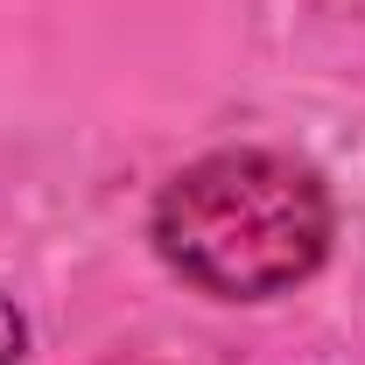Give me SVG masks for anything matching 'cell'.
Returning <instances> with one entry per match:
<instances>
[{"label":"cell","instance_id":"cell-2","mask_svg":"<svg viewBox=\"0 0 365 365\" xmlns=\"http://www.w3.org/2000/svg\"><path fill=\"white\" fill-rule=\"evenodd\" d=\"M21 351H29V323H21V309L0 295V365H21Z\"/></svg>","mask_w":365,"mask_h":365},{"label":"cell","instance_id":"cell-1","mask_svg":"<svg viewBox=\"0 0 365 365\" xmlns=\"http://www.w3.org/2000/svg\"><path fill=\"white\" fill-rule=\"evenodd\" d=\"M330 190L309 162L274 148H225L162 182L155 253L218 302H267L302 288L330 253Z\"/></svg>","mask_w":365,"mask_h":365}]
</instances>
